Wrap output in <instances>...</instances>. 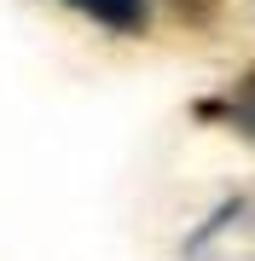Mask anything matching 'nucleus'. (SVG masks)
<instances>
[{
	"instance_id": "nucleus-1",
	"label": "nucleus",
	"mask_w": 255,
	"mask_h": 261,
	"mask_svg": "<svg viewBox=\"0 0 255 261\" xmlns=\"http://www.w3.org/2000/svg\"><path fill=\"white\" fill-rule=\"evenodd\" d=\"M70 6L99 18V23H110V29H139L145 23V0H70Z\"/></svg>"
}]
</instances>
